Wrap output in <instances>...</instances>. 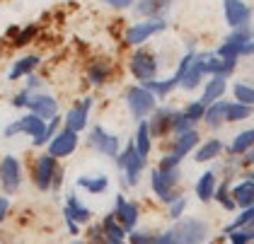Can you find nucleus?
<instances>
[{"label": "nucleus", "mask_w": 254, "mask_h": 244, "mask_svg": "<svg viewBox=\"0 0 254 244\" xmlns=\"http://www.w3.org/2000/svg\"><path fill=\"white\" fill-rule=\"evenodd\" d=\"M167 32V19H140L136 24L126 27L124 32V44L126 46H143L148 44L150 39H155L157 34Z\"/></svg>", "instance_id": "6e6552de"}, {"label": "nucleus", "mask_w": 254, "mask_h": 244, "mask_svg": "<svg viewBox=\"0 0 254 244\" xmlns=\"http://www.w3.org/2000/svg\"><path fill=\"white\" fill-rule=\"evenodd\" d=\"M252 5L245 0H223V19L230 29H240L245 24H252Z\"/></svg>", "instance_id": "9b49d317"}, {"label": "nucleus", "mask_w": 254, "mask_h": 244, "mask_svg": "<svg viewBox=\"0 0 254 244\" xmlns=\"http://www.w3.org/2000/svg\"><path fill=\"white\" fill-rule=\"evenodd\" d=\"M109 177L107 174H80L78 179H75V186L82 188L85 193H90V196H104L107 191H109Z\"/></svg>", "instance_id": "5701e85b"}, {"label": "nucleus", "mask_w": 254, "mask_h": 244, "mask_svg": "<svg viewBox=\"0 0 254 244\" xmlns=\"http://www.w3.org/2000/svg\"><path fill=\"white\" fill-rule=\"evenodd\" d=\"M153 244H182V242L177 240L175 230H172V227H167L165 232H157V237H155V242Z\"/></svg>", "instance_id": "a18cd8bd"}, {"label": "nucleus", "mask_w": 254, "mask_h": 244, "mask_svg": "<svg viewBox=\"0 0 254 244\" xmlns=\"http://www.w3.org/2000/svg\"><path fill=\"white\" fill-rule=\"evenodd\" d=\"M196 123H191L182 109H175V119H172V135H182V133H189L194 131Z\"/></svg>", "instance_id": "ea45409f"}, {"label": "nucleus", "mask_w": 254, "mask_h": 244, "mask_svg": "<svg viewBox=\"0 0 254 244\" xmlns=\"http://www.w3.org/2000/svg\"><path fill=\"white\" fill-rule=\"evenodd\" d=\"M172 230L182 244H208L213 232L206 218H196V215H184L179 223L172 225Z\"/></svg>", "instance_id": "20e7f679"}, {"label": "nucleus", "mask_w": 254, "mask_h": 244, "mask_svg": "<svg viewBox=\"0 0 254 244\" xmlns=\"http://www.w3.org/2000/svg\"><path fill=\"white\" fill-rule=\"evenodd\" d=\"M63 215L70 218V220H75L78 225H90V223H92V208L82 203V198H80V193L75 188H70V191L65 193Z\"/></svg>", "instance_id": "2eb2a0df"}, {"label": "nucleus", "mask_w": 254, "mask_h": 244, "mask_svg": "<svg viewBox=\"0 0 254 244\" xmlns=\"http://www.w3.org/2000/svg\"><path fill=\"white\" fill-rule=\"evenodd\" d=\"M92 107H95V99H92V97H82L80 102H75V104H73L68 112L63 114V128L75 131V133L87 131Z\"/></svg>", "instance_id": "1a4fd4ad"}, {"label": "nucleus", "mask_w": 254, "mask_h": 244, "mask_svg": "<svg viewBox=\"0 0 254 244\" xmlns=\"http://www.w3.org/2000/svg\"><path fill=\"white\" fill-rule=\"evenodd\" d=\"M87 148L92 152H97L107 160H117L119 152L124 150L121 145V138L117 133H112L109 128H104L102 123H95L90 131H87Z\"/></svg>", "instance_id": "423d86ee"}, {"label": "nucleus", "mask_w": 254, "mask_h": 244, "mask_svg": "<svg viewBox=\"0 0 254 244\" xmlns=\"http://www.w3.org/2000/svg\"><path fill=\"white\" fill-rule=\"evenodd\" d=\"M150 191H153V196H155L160 203H165V206H170L175 198L182 196V191L175 186V184H170L167 182V177L160 172V169H153L150 172Z\"/></svg>", "instance_id": "f3484780"}, {"label": "nucleus", "mask_w": 254, "mask_h": 244, "mask_svg": "<svg viewBox=\"0 0 254 244\" xmlns=\"http://www.w3.org/2000/svg\"><path fill=\"white\" fill-rule=\"evenodd\" d=\"M61 128H63V116L59 114L56 119L46 121V131H44V135H41V140L37 143V145H34V148H46V145H49V140H51V138H54V135H56V133H59Z\"/></svg>", "instance_id": "58836bf2"}, {"label": "nucleus", "mask_w": 254, "mask_h": 244, "mask_svg": "<svg viewBox=\"0 0 254 244\" xmlns=\"http://www.w3.org/2000/svg\"><path fill=\"white\" fill-rule=\"evenodd\" d=\"M70 244H85V242H82V240H78V237H75V240H73V242H70Z\"/></svg>", "instance_id": "3c124183"}, {"label": "nucleus", "mask_w": 254, "mask_h": 244, "mask_svg": "<svg viewBox=\"0 0 254 244\" xmlns=\"http://www.w3.org/2000/svg\"><path fill=\"white\" fill-rule=\"evenodd\" d=\"M10 210H12V203H10V198L0 193V230H2V223H5V218L10 215Z\"/></svg>", "instance_id": "de8ad7c7"}, {"label": "nucleus", "mask_w": 254, "mask_h": 244, "mask_svg": "<svg viewBox=\"0 0 254 244\" xmlns=\"http://www.w3.org/2000/svg\"><path fill=\"white\" fill-rule=\"evenodd\" d=\"M245 58H254V41H250L245 46Z\"/></svg>", "instance_id": "8fccbe9b"}, {"label": "nucleus", "mask_w": 254, "mask_h": 244, "mask_svg": "<svg viewBox=\"0 0 254 244\" xmlns=\"http://www.w3.org/2000/svg\"><path fill=\"white\" fill-rule=\"evenodd\" d=\"M254 116V109L242 104V102H235V99H228V109H225V123H242L247 119Z\"/></svg>", "instance_id": "473e14b6"}, {"label": "nucleus", "mask_w": 254, "mask_h": 244, "mask_svg": "<svg viewBox=\"0 0 254 244\" xmlns=\"http://www.w3.org/2000/svg\"><path fill=\"white\" fill-rule=\"evenodd\" d=\"M112 61H107V58H95L90 65H87V70H85V77H87V85L90 87H102V85H107L109 80H112Z\"/></svg>", "instance_id": "412c9836"}, {"label": "nucleus", "mask_w": 254, "mask_h": 244, "mask_svg": "<svg viewBox=\"0 0 254 244\" xmlns=\"http://www.w3.org/2000/svg\"><path fill=\"white\" fill-rule=\"evenodd\" d=\"M22 184H24V167H22L20 157L7 152L0 157V191L2 196H15L20 193Z\"/></svg>", "instance_id": "0eeeda50"}, {"label": "nucleus", "mask_w": 254, "mask_h": 244, "mask_svg": "<svg viewBox=\"0 0 254 244\" xmlns=\"http://www.w3.org/2000/svg\"><path fill=\"white\" fill-rule=\"evenodd\" d=\"M230 90H233V99H235V102H242V104H247V107H252V109H254V85H252V82L237 80Z\"/></svg>", "instance_id": "72a5a7b5"}, {"label": "nucleus", "mask_w": 254, "mask_h": 244, "mask_svg": "<svg viewBox=\"0 0 254 244\" xmlns=\"http://www.w3.org/2000/svg\"><path fill=\"white\" fill-rule=\"evenodd\" d=\"M187 210H189V201H187V196L182 193L179 198H175V201L167 206V218H170L172 225H175V223H179V220L187 215Z\"/></svg>", "instance_id": "e433bc0d"}, {"label": "nucleus", "mask_w": 254, "mask_h": 244, "mask_svg": "<svg viewBox=\"0 0 254 244\" xmlns=\"http://www.w3.org/2000/svg\"><path fill=\"white\" fill-rule=\"evenodd\" d=\"M218 174H215L213 169H206V172H201L198 174V179H196L194 184V193L196 198L201 201V203H211L215 196V188H218Z\"/></svg>", "instance_id": "4be33fe9"}, {"label": "nucleus", "mask_w": 254, "mask_h": 244, "mask_svg": "<svg viewBox=\"0 0 254 244\" xmlns=\"http://www.w3.org/2000/svg\"><path fill=\"white\" fill-rule=\"evenodd\" d=\"M182 112H184V116L191 121V123H201L203 121V116H206V104L201 102V99H189L184 107H182Z\"/></svg>", "instance_id": "f704fd0d"}, {"label": "nucleus", "mask_w": 254, "mask_h": 244, "mask_svg": "<svg viewBox=\"0 0 254 244\" xmlns=\"http://www.w3.org/2000/svg\"><path fill=\"white\" fill-rule=\"evenodd\" d=\"M128 73L136 82H150V80H157V73H160V61H157V54L150 51V49H143L138 46L136 51L128 58Z\"/></svg>", "instance_id": "39448f33"}, {"label": "nucleus", "mask_w": 254, "mask_h": 244, "mask_svg": "<svg viewBox=\"0 0 254 244\" xmlns=\"http://www.w3.org/2000/svg\"><path fill=\"white\" fill-rule=\"evenodd\" d=\"M225 240H228L230 244H252L254 242V230L250 225H247V227H240V230L230 232Z\"/></svg>", "instance_id": "a19ab883"}, {"label": "nucleus", "mask_w": 254, "mask_h": 244, "mask_svg": "<svg viewBox=\"0 0 254 244\" xmlns=\"http://www.w3.org/2000/svg\"><path fill=\"white\" fill-rule=\"evenodd\" d=\"M230 90V85H228V77H220V75H213L208 77L206 82H203V87H201V102L206 104V107H211L215 102H220V99H225V92Z\"/></svg>", "instance_id": "aec40b11"}, {"label": "nucleus", "mask_w": 254, "mask_h": 244, "mask_svg": "<svg viewBox=\"0 0 254 244\" xmlns=\"http://www.w3.org/2000/svg\"><path fill=\"white\" fill-rule=\"evenodd\" d=\"M102 2L109 5V7H114V10H128V7L136 5V0H102Z\"/></svg>", "instance_id": "09e8293b"}, {"label": "nucleus", "mask_w": 254, "mask_h": 244, "mask_svg": "<svg viewBox=\"0 0 254 244\" xmlns=\"http://www.w3.org/2000/svg\"><path fill=\"white\" fill-rule=\"evenodd\" d=\"M24 90L27 92H44V80H41L37 73H32V75H27L24 77Z\"/></svg>", "instance_id": "c03bdc74"}, {"label": "nucleus", "mask_w": 254, "mask_h": 244, "mask_svg": "<svg viewBox=\"0 0 254 244\" xmlns=\"http://www.w3.org/2000/svg\"><path fill=\"white\" fill-rule=\"evenodd\" d=\"M254 150V128H245V131H237L235 138L228 143L225 152L230 157H245L247 152Z\"/></svg>", "instance_id": "a878e982"}, {"label": "nucleus", "mask_w": 254, "mask_h": 244, "mask_svg": "<svg viewBox=\"0 0 254 244\" xmlns=\"http://www.w3.org/2000/svg\"><path fill=\"white\" fill-rule=\"evenodd\" d=\"M63 167L56 157H51L49 152L44 150L34 157L32 162V184L37 191L46 193V191H59L63 186Z\"/></svg>", "instance_id": "f257e3e1"}, {"label": "nucleus", "mask_w": 254, "mask_h": 244, "mask_svg": "<svg viewBox=\"0 0 254 244\" xmlns=\"http://www.w3.org/2000/svg\"><path fill=\"white\" fill-rule=\"evenodd\" d=\"M112 213L117 215V220L121 223V225H124V230H126V232L136 230L138 223H140V206H138L136 201L126 198L124 193H117Z\"/></svg>", "instance_id": "f8f14e48"}, {"label": "nucleus", "mask_w": 254, "mask_h": 244, "mask_svg": "<svg viewBox=\"0 0 254 244\" xmlns=\"http://www.w3.org/2000/svg\"><path fill=\"white\" fill-rule=\"evenodd\" d=\"M150 92L157 97V102H165L170 94L175 92L177 87H179V80L175 77V73L170 77H157V80H150V82H143Z\"/></svg>", "instance_id": "7c9ffc66"}, {"label": "nucleus", "mask_w": 254, "mask_h": 244, "mask_svg": "<svg viewBox=\"0 0 254 244\" xmlns=\"http://www.w3.org/2000/svg\"><path fill=\"white\" fill-rule=\"evenodd\" d=\"M41 65V56L39 54H24V56L15 58L12 65L7 68V80L15 82V80H22V77L37 73V68Z\"/></svg>", "instance_id": "6ab92c4d"}, {"label": "nucleus", "mask_w": 254, "mask_h": 244, "mask_svg": "<svg viewBox=\"0 0 254 244\" xmlns=\"http://www.w3.org/2000/svg\"><path fill=\"white\" fill-rule=\"evenodd\" d=\"M175 0H136V12L143 19H165Z\"/></svg>", "instance_id": "b1692460"}, {"label": "nucleus", "mask_w": 254, "mask_h": 244, "mask_svg": "<svg viewBox=\"0 0 254 244\" xmlns=\"http://www.w3.org/2000/svg\"><path fill=\"white\" fill-rule=\"evenodd\" d=\"M225 109H228V99H220V102H215L211 107H206V116H203L201 123L213 133L220 131L225 126Z\"/></svg>", "instance_id": "cd10ccee"}, {"label": "nucleus", "mask_w": 254, "mask_h": 244, "mask_svg": "<svg viewBox=\"0 0 254 244\" xmlns=\"http://www.w3.org/2000/svg\"><path fill=\"white\" fill-rule=\"evenodd\" d=\"M17 123H20V133L32 140V145H37L41 140V135H44V131H46V121L29 112L22 114L20 119H17Z\"/></svg>", "instance_id": "393cba45"}, {"label": "nucleus", "mask_w": 254, "mask_h": 244, "mask_svg": "<svg viewBox=\"0 0 254 244\" xmlns=\"http://www.w3.org/2000/svg\"><path fill=\"white\" fill-rule=\"evenodd\" d=\"M225 148H228V143H225L223 138H215V135H211V138H206V140H201V143H198V148L194 150V155H191V157H194L196 165L218 162V160L223 157Z\"/></svg>", "instance_id": "dca6fc26"}, {"label": "nucleus", "mask_w": 254, "mask_h": 244, "mask_svg": "<svg viewBox=\"0 0 254 244\" xmlns=\"http://www.w3.org/2000/svg\"><path fill=\"white\" fill-rule=\"evenodd\" d=\"M198 143H201V133H198V128H194V131L182 133V135H172V143H170V150L167 152H172L177 160L184 162L189 155H194Z\"/></svg>", "instance_id": "a211bd4d"}, {"label": "nucleus", "mask_w": 254, "mask_h": 244, "mask_svg": "<svg viewBox=\"0 0 254 244\" xmlns=\"http://www.w3.org/2000/svg\"><path fill=\"white\" fill-rule=\"evenodd\" d=\"M250 227H252V230H254V220H252V225H250Z\"/></svg>", "instance_id": "864d4df0"}, {"label": "nucleus", "mask_w": 254, "mask_h": 244, "mask_svg": "<svg viewBox=\"0 0 254 244\" xmlns=\"http://www.w3.org/2000/svg\"><path fill=\"white\" fill-rule=\"evenodd\" d=\"M85 244H109V240L104 237V232H102V227L97 225H92L90 223V227H87V240H85Z\"/></svg>", "instance_id": "37998d69"}, {"label": "nucleus", "mask_w": 254, "mask_h": 244, "mask_svg": "<svg viewBox=\"0 0 254 244\" xmlns=\"http://www.w3.org/2000/svg\"><path fill=\"white\" fill-rule=\"evenodd\" d=\"M37 37H39V27H37V24H27V27H22L20 32L12 37V46H15V49H22V46L32 44Z\"/></svg>", "instance_id": "c9c22d12"}, {"label": "nucleus", "mask_w": 254, "mask_h": 244, "mask_svg": "<svg viewBox=\"0 0 254 244\" xmlns=\"http://www.w3.org/2000/svg\"><path fill=\"white\" fill-rule=\"evenodd\" d=\"M99 227H102V232H104V237L109 240V242H126V237H128V232L124 230V225L117 220V215L109 210V213H104V218L99 220Z\"/></svg>", "instance_id": "c756f323"}, {"label": "nucleus", "mask_w": 254, "mask_h": 244, "mask_svg": "<svg viewBox=\"0 0 254 244\" xmlns=\"http://www.w3.org/2000/svg\"><path fill=\"white\" fill-rule=\"evenodd\" d=\"M230 193H233L235 203H237V208H240V210H242V208L254 206V182H250V179L240 177L237 182H233Z\"/></svg>", "instance_id": "bb28decb"}, {"label": "nucleus", "mask_w": 254, "mask_h": 244, "mask_svg": "<svg viewBox=\"0 0 254 244\" xmlns=\"http://www.w3.org/2000/svg\"><path fill=\"white\" fill-rule=\"evenodd\" d=\"M59 109H61L59 99L49 92H34L29 97V104H27V112L34 114V116H39V119H44V121L56 119V116H59Z\"/></svg>", "instance_id": "4468645a"}, {"label": "nucleus", "mask_w": 254, "mask_h": 244, "mask_svg": "<svg viewBox=\"0 0 254 244\" xmlns=\"http://www.w3.org/2000/svg\"><path fill=\"white\" fill-rule=\"evenodd\" d=\"M114 162H117L119 172H121V186L136 188L140 184V179H143V174H145L148 160L138 155V150L133 148L131 140H128V145H124V150L119 152V157Z\"/></svg>", "instance_id": "f03ea898"}, {"label": "nucleus", "mask_w": 254, "mask_h": 244, "mask_svg": "<svg viewBox=\"0 0 254 244\" xmlns=\"http://www.w3.org/2000/svg\"><path fill=\"white\" fill-rule=\"evenodd\" d=\"M157 237V232H153L150 227H136L128 232L126 237V244H153Z\"/></svg>", "instance_id": "4c0bfd02"}, {"label": "nucleus", "mask_w": 254, "mask_h": 244, "mask_svg": "<svg viewBox=\"0 0 254 244\" xmlns=\"http://www.w3.org/2000/svg\"><path fill=\"white\" fill-rule=\"evenodd\" d=\"M172 119H175V107L170 104H157V109L148 116V128L153 138H167L172 135Z\"/></svg>", "instance_id": "ddd939ff"}, {"label": "nucleus", "mask_w": 254, "mask_h": 244, "mask_svg": "<svg viewBox=\"0 0 254 244\" xmlns=\"http://www.w3.org/2000/svg\"><path fill=\"white\" fill-rule=\"evenodd\" d=\"M80 145V133L75 131H68V128H61L51 140H49V145H46V152L51 155V157H56V160H65V157H70V155H75Z\"/></svg>", "instance_id": "9d476101"}, {"label": "nucleus", "mask_w": 254, "mask_h": 244, "mask_svg": "<svg viewBox=\"0 0 254 244\" xmlns=\"http://www.w3.org/2000/svg\"><path fill=\"white\" fill-rule=\"evenodd\" d=\"M17 135H22L17 119H15V121H7V123L2 126V138H5V140H10V138H17Z\"/></svg>", "instance_id": "49530a36"}, {"label": "nucleus", "mask_w": 254, "mask_h": 244, "mask_svg": "<svg viewBox=\"0 0 254 244\" xmlns=\"http://www.w3.org/2000/svg\"><path fill=\"white\" fill-rule=\"evenodd\" d=\"M109 244H126V242H109Z\"/></svg>", "instance_id": "603ef678"}, {"label": "nucleus", "mask_w": 254, "mask_h": 244, "mask_svg": "<svg viewBox=\"0 0 254 244\" xmlns=\"http://www.w3.org/2000/svg\"><path fill=\"white\" fill-rule=\"evenodd\" d=\"M124 104H126V109L131 114V119L138 123V121H148V116L155 112L160 102L145 85L136 82V85H128L124 90Z\"/></svg>", "instance_id": "7ed1b4c3"}, {"label": "nucleus", "mask_w": 254, "mask_h": 244, "mask_svg": "<svg viewBox=\"0 0 254 244\" xmlns=\"http://www.w3.org/2000/svg\"><path fill=\"white\" fill-rule=\"evenodd\" d=\"M203 70H201V65H198V61L194 58V63L189 65V70L184 73V77L179 80V90H184V92H194L198 87H203Z\"/></svg>", "instance_id": "2f4dec72"}, {"label": "nucleus", "mask_w": 254, "mask_h": 244, "mask_svg": "<svg viewBox=\"0 0 254 244\" xmlns=\"http://www.w3.org/2000/svg\"><path fill=\"white\" fill-rule=\"evenodd\" d=\"M153 133H150V128H148V121H138V126H136V135H133V148L138 150V155L140 157H150L153 155Z\"/></svg>", "instance_id": "c85d7f7f"}, {"label": "nucleus", "mask_w": 254, "mask_h": 244, "mask_svg": "<svg viewBox=\"0 0 254 244\" xmlns=\"http://www.w3.org/2000/svg\"><path fill=\"white\" fill-rule=\"evenodd\" d=\"M29 97H32V92H27V90L22 87L20 92H15L12 97H10V107H12V109H20V112H27Z\"/></svg>", "instance_id": "79ce46f5"}]
</instances>
